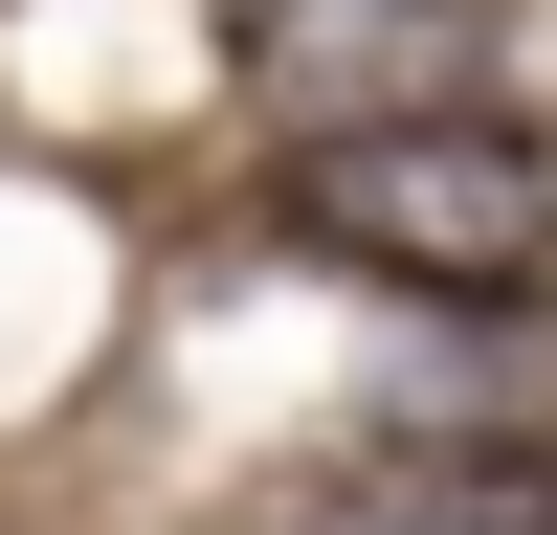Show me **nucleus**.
Instances as JSON below:
<instances>
[{"instance_id": "nucleus-1", "label": "nucleus", "mask_w": 557, "mask_h": 535, "mask_svg": "<svg viewBox=\"0 0 557 535\" xmlns=\"http://www.w3.org/2000/svg\"><path fill=\"white\" fill-rule=\"evenodd\" d=\"M268 223H290L312 268H357V290H424V312H535V290H557V157H535L513 112L290 134Z\"/></svg>"}, {"instance_id": "nucleus-2", "label": "nucleus", "mask_w": 557, "mask_h": 535, "mask_svg": "<svg viewBox=\"0 0 557 535\" xmlns=\"http://www.w3.org/2000/svg\"><path fill=\"white\" fill-rule=\"evenodd\" d=\"M246 67L290 89L312 134H380V112H469V67H491V0H246Z\"/></svg>"}]
</instances>
